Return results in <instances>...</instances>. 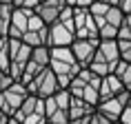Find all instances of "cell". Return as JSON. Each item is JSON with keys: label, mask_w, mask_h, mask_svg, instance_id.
<instances>
[{"label": "cell", "mask_w": 131, "mask_h": 124, "mask_svg": "<svg viewBox=\"0 0 131 124\" xmlns=\"http://www.w3.org/2000/svg\"><path fill=\"white\" fill-rule=\"evenodd\" d=\"M49 69L58 78V86L67 89L71 82V78L82 69L78 64L76 55L71 51V47H49Z\"/></svg>", "instance_id": "cell-1"}, {"label": "cell", "mask_w": 131, "mask_h": 124, "mask_svg": "<svg viewBox=\"0 0 131 124\" xmlns=\"http://www.w3.org/2000/svg\"><path fill=\"white\" fill-rule=\"evenodd\" d=\"M73 97H82L84 102L96 106L100 102V76H96L89 67H82L76 76L71 78L69 86H67Z\"/></svg>", "instance_id": "cell-2"}, {"label": "cell", "mask_w": 131, "mask_h": 124, "mask_svg": "<svg viewBox=\"0 0 131 124\" xmlns=\"http://www.w3.org/2000/svg\"><path fill=\"white\" fill-rule=\"evenodd\" d=\"M120 62V49H118V38H111V40H100L96 51V58L89 64V69L96 73V76H107V73H113V69Z\"/></svg>", "instance_id": "cell-3"}, {"label": "cell", "mask_w": 131, "mask_h": 124, "mask_svg": "<svg viewBox=\"0 0 131 124\" xmlns=\"http://www.w3.org/2000/svg\"><path fill=\"white\" fill-rule=\"evenodd\" d=\"M27 95H29L27 84L20 82V80H14L9 89H5L2 93H0V111H2V113H7V115L11 117L16 111L20 109L22 100H25Z\"/></svg>", "instance_id": "cell-4"}, {"label": "cell", "mask_w": 131, "mask_h": 124, "mask_svg": "<svg viewBox=\"0 0 131 124\" xmlns=\"http://www.w3.org/2000/svg\"><path fill=\"white\" fill-rule=\"evenodd\" d=\"M58 89H60V86H58V78H56V73L49 69V67L27 82V91L31 93V95L42 97V100L49 97V95H53Z\"/></svg>", "instance_id": "cell-5"}, {"label": "cell", "mask_w": 131, "mask_h": 124, "mask_svg": "<svg viewBox=\"0 0 131 124\" xmlns=\"http://www.w3.org/2000/svg\"><path fill=\"white\" fill-rule=\"evenodd\" d=\"M73 29L76 38H98V22L84 7H73Z\"/></svg>", "instance_id": "cell-6"}, {"label": "cell", "mask_w": 131, "mask_h": 124, "mask_svg": "<svg viewBox=\"0 0 131 124\" xmlns=\"http://www.w3.org/2000/svg\"><path fill=\"white\" fill-rule=\"evenodd\" d=\"M131 97V91H120L118 95L113 97H107V100H100V102L96 104V111L98 113H102L104 117H109L111 122H116L118 117H120V113H122V109L127 106V102H129Z\"/></svg>", "instance_id": "cell-7"}, {"label": "cell", "mask_w": 131, "mask_h": 124, "mask_svg": "<svg viewBox=\"0 0 131 124\" xmlns=\"http://www.w3.org/2000/svg\"><path fill=\"white\" fill-rule=\"evenodd\" d=\"M98 44H100V38H76L71 42V51H73V55H76L80 67H89L93 62Z\"/></svg>", "instance_id": "cell-8"}, {"label": "cell", "mask_w": 131, "mask_h": 124, "mask_svg": "<svg viewBox=\"0 0 131 124\" xmlns=\"http://www.w3.org/2000/svg\"><path fill=\"white\" fill-rule=\"evenodd\" d=\"M67 9V0H42V2H38L36 5V14L42 18V22L45 24H53L58 18H60V14Z\"/></svg>", "instance_id": "cell-9"}, {"label": "cell", "mask_w": 131, "mask_h": 124, "mask_svg": "<svg viewBox=\"0 0 131 124\" xmlns=\"http://www.w3.org/2000/svg\"><path fill=\"white\" fill-rule=\"evenodd\" d=\"M34 9H22V7H14L11 11V22H9V33L7 38H22V33L27 31L29 24V16Z\"/></svg>", "instance_id": "cell-10"}, {"label": "cell", "mask_w": 131, "mask_h": 124, "mask_svg": "<svg viewBox=\"0 0 131 124\" xmlns=\"http://www.w3.org/2000/svg\"><path fill=\"white\" fill-rule=\"evenodd\" d=\"M120 91H124L122 82L116 73H107V76L100 78V100H107V97L118 95Z\"/></svg>", "instance_id": "cell-11"}, {"label": "cell", "mask_w": 131, "mask_h": 124, "mask_svg": "<svg viewBox=\"0 0 131 124\" xmlns=\"http://www.w3.org/2000/svg\"><path fill=\"white\" fill-rule=\"evenodd\" d=\"M93 111H96V106H91L89 102H84L82 97H73V95H71V102H69V120H82V117H89Z\"/></svg>", "instance_id": "cell-12"}, {"label": "cell", "mask_w": 131, "mask_h": 124, "mask_svg": "<svg viewBox=\"0 0 131 124\" xmlns=\"http://www.w3.org/2000/svg\"><path fill=\"white\" fill-rule=\"evenodd\" d=\"M25 44H29V47H47V27L40 29V31H25L20 38Z\"/></svg>", "instance_id": "cell-13"}, {"label": "cell", "mask_w": 131, "mask_h": 124, "mask_svg": "<svg viewBox=\"0 0 131 124\" xmlns=\"http://www.w3.org/2000/svg\"><path fill=\"white\" fill-rule=\"evenodd\" d=\"M102 20L107 22V24H111V27L120 29V24H122V20H124V11H122L120 7H116V5H111L109 11L102 16Z\"/></svg>", "instance_id": "cell-14"}, {"label": "cell", "mask_w": 131, "mask_h": 124, "mask_svg": "<svg viewBox=\"0 0 131 124\" xmlns=\"http://www.w3.org/2000/svg\"><path fill=\"white\" fill-rule=\"evenodd\" d=\"M113 73H116L118 78H120V82H122V86L127 91H131V64L129 62H118V67L113 69Z\"/></svg>", "instance_id": "cell-15"}, {"label": "cell", "mask_w": 131, "mask_h": 124, "mask_svg": "<svg viewBox=\"0 0 131 124\" xmlns=\"http://www.w3.org/2000/svg\"><path fill=\"white\" fill-rule=\"evenodd\" d=\"M29 60H34L40 67H49V47H34Z\"/></svg>", "instance_id": "cell-16"}, {"label": "cell", "mask_w": 131, "mask_h": 124, "mask_svg": "<svg viewBox=\"0 0 131 124\" xmlns=\"http://www.w3.org/2000/svg\"><path fill=\"white\" fill-rule=\"evenodd\" d=\"M11 64V55H9V40L0 38V71H9Z\"/></svg>", "instance_id": "cell-17"}, {"label": "cell", "mask_w": 131, "mask_h": 124, "mask_svg": "<svg viewBox=\"0 0 131 124\" xmlns=\"http://www.w3.org/2000/svg\"><path fill=\"white\" fill-rule=\"evenodd\" d=\"M49 124H69V109H56L47 117Z\"/></svg>", "instance_id": "cell-18"}, {"label": "cell", "mask_w": 131, "mask_h": 124, "mask_svg": "<svg viewBox=\"0 0 131 124\" xmlns=\"http://www.w3.org/2000/svg\"><path fill=\"white\" fill-rule=\"evenodd\" d=\"M109 7L111 5H107L104 0H93V2L89 5V14L93 16V18H102V16L109 11Z\"/></svg>", "instance_id": "cell-19"}, {"label": "cell", "mask_w": 131, "mask_h": 124, "mask_svg": "<svg viewBox=\"0 0 131 124\" xmlns=\"http://www.w3.org/2000/svg\"><path fill=\"white\" fill-rule=\"evenodd\" d=\"M118 40H131V14L124 16L122 24L118 29Z\"/></svg>", "instance_id": "cell-20"}, {"label": "cell", "mask_w": 131, "mask_h": 124, "mask_svg": "<svg viewBox=\"0 0 131 124\" xmlns=\"http://www.w3.org/2000/svg\"><path fill=\"white\" fill-rule=\"evenodd\" d=\"M20 124H47V115H45V111H34V113H29Z\"/></svg>", "instance_id": "cell-21"}, {"label": "cell", "mask_w": 131, "mask_h": 124, "mask_svg": "<svg viewBox=\"0 0 131 124\" xmlns=\"http://www.w3.org/2000/svg\"><path fill=\"white\" fill-rule=\"evenodd\" d=\"M118 49H120V60L131 64V40H118Z\"/></svg>", "instance_id": "cell-22"}, {"label": "cell", "mask_w": 131, "mask_h": 124, "mask_svg": "<svg viewBox=\"0 0 131 124\" xmlns=\"http://www.w3.org/2000/svg\"><path fill=\"white\" fill-rule=\"evenodd\" d=\"M11 82H14V78L9 76V71H0V93H2L5 89H9Z\"/></svg>", "instance_id": "cell-23"}, {"label": "cell", "mask_w": 131, "mask_h": 124, "mask_svg": "<svg viewBox=\"0 0 131 124\" xmlns=\"http://www.w3.org/2000/svg\"><path fill=\"white\" fill-rule=\"evenodd\" d=\"M89 124H113V122H111L109 117H104L102 113L93 111V113H91V117H89Z\"/></svg>", "instance_id": "cell-24"}, {"label": "cell", "mask_w": 131, "mask_h": 124, "mask_svg": "<svg viewBox=\"0 0 131 124\" xmlns=\"http://www.w3.org/2000/svg\"><path fill=\"white\" fill-rule=\"evenodd\" d=\"M38 0H11V7H22V9H36Z\"/></svg>", "instance_id": "cell-25"}, {"label": "cell", "mask_w": 131, "mask_h": 124, "mask_svg": "<svg viewBox=\"0 0 131 124\" xmlns=\"http://www.w3.org/2000/svg\"><path fill=\"white\" fill-rule=\"evenodd\" d=\"M118 122L131 124V106H124V109H122V113H120V117H118Z\"/></svg>", "instance_id": "cell-26"}, {"label": "cell", "mask_w": 131, "mask_h": 124, "mask_svg": "<svg viewBox=\"0 0 131 124\" xmlns=\"http://www.w3.org/2000/svg\"><path fill=\"white\" fill-rule=\"evenodd\" d=\"M91 2H93V0H67L69 7H84V9H89Z\"/></svg>", "instance_id": "cell-27"}, {"label": "cell", "mask_w": 131, "mask_h": 124, "mask_svg": "<svg viewBox=\"0 0 131 124\" xmlns=\"http://www.w3.org/2000/svg\"><path fill=\"white\" fill-rule=\"evenodd\" d=\"M118 7H120V9L124 11V16H127V14H131V0H120V5H118Z\"/></svg>", "instance_id": "cell-28"}, {"label": "cell", "mask_w": 131, "mask_h": 124, "mask_svg": "<svg viewBox=\"0 0 131 124\" xmlns=\"http://www.w3.org/2000/svg\"><path fill=\"white\" fill-rule=\"evenodd\" d=\"M89 117H82V120H69V124H89Z\"/></svg>", "instance_id": "cell-29"}, {"label": "cell", "mask_w": 131, "mask_h": 124, "mask_svg": "<svg viewBox=\"0 0 131 124\" xmlns=\"http://www.w3.org/2000/svg\"><path fill=\"white\" fill-rule=\"evenodd\" d=\"M9 120H11V117H9L7 113H2V111H0V124H9Z\"/></svg>", "instance_id": "cell-30"}, {"label": "cell", "mask_w": 131, "mask_h": 124, "mask_svg": "<svg viewBox=\"0 0 131 124\" xmlns=\"http://www.w3.org/2000/svg\"><path fill=\"white\" fill-rule=\"evenodd\" d=\"M104 2H107V5H116V7L120 5V0H104Z\"/></svg>", "instance_id": "cell-31"}, {"label": "cell", "mask_w": 131, "mask_h": 124, "mask_svg": "<svg viewBox=\"0 0 131 124\" xmlns=\"http://www.w3.org/2000/svg\"><path fill=\"white\" fill-rule=\"evenodd\" d=\"M9 124H20V122H18V120H14V117H11V120H9Z\"/></svg>", "instance_id": "cell-32"}, {"label": "cell", "mask_w": 131, "mask_h": 124, "mask_svg": "<svg viewBox=\"0 0 131 124\" xmlns=\"http://www.w3.org/2000/svg\"><path fill=\"white\" fill-rule=\"evenodd\" d=\"M0 2H5V5H11V0H0Z\"/></svg>", "instance_id": "cell-33"}, {"label": "cell", "mask_w": 131, "mask_h": 124, "mask_svg": "<svg viewBox=\"0 0 131 124\" xmlns=\"http://www.w3.org/2000/svg\"><path fill=\"white\" fill-rule=\"evenodd\" d=\"M127 106H131V97H129V102H127Z\"/></svg>", "instance_id": "cell-34"}, {"label": "cell", "mask_w": 131, "mask_h": 124, "mask_svg": "<svg viewBox=\"0 0 131 124\" xmlns=\"http://www.w3.org/2000/svg\"><path fill=\"white\" fill-rule=\"evenodd\" d=\"M113 124H122V122H118V120H116V122H113Z\"/></svg>", "instance_id": "cell-35"}, {"label": "cell", "mask_w": 131, "mask_h": 124, "mask_svg": "<svg viewBox=\"0 0 131 124\" xmlns=\"http://www.w3.org/2000/svg\"><path fill=\"white\" fill-rule=\"evenodd\" d=\"M47 124H49V122H47Z\"/></svg>", "instance_id": "cell-36"}]
</instances>
